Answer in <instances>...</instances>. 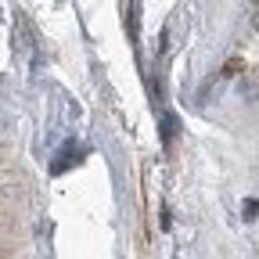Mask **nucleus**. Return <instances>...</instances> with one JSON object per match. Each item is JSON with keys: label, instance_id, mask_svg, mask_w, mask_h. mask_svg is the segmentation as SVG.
I'll use <instances>...</instances> for the list:
<instances>
[{"label": "nucleus", "instance_id": "1", "mask_svg": "<svg viewBox=\"0 0 259 259\" xmlns=\"http://www.w3.org/2000/svg\"><path fill=\"white\" fill-rule=\"evenodd\" d=\"M255 29H259V18H255Z\"/></svg>", "mask_w": 259, "mask_h": 259}]
</instances>
